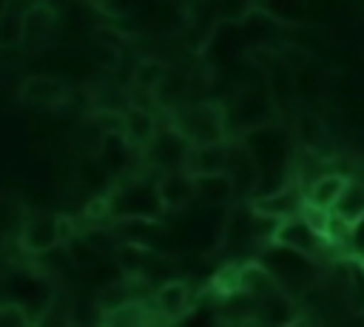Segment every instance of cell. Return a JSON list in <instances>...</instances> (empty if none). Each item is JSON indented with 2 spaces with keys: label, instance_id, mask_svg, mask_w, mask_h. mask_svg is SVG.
<instances>
[{
  "label": "cell",
  "instance_id": "obj_1",
  "mask_svg": "<svg viewBox=\"0 0 364 327\" xmlns=\"http://www.w3.org/2000/svg\"><path fill=\"white\" fill-rule=\"evenodd\" d=\"M173 128L191 142H219L225 139V108L219 102H188L173 111Z\"/></svg>",
  "mask_w": 364,
  "mask_h": 327
},
{
  "label": "cell",
  "instance_id": "obj_2",
  "mask_svg": "<svg viewBox=\"0 0 364 327\" xmlns=\"http://www.w3.org/2000/svg\"><path fill=\"white\" fill-rule=\"evenodd\" d=\"M276 245L293 250V253H301L307 259H324L336 242L330 236H324L313 222H307L304 216H293V219H284L276 225V233H273Z\"/></svg>",
  "mask_w": 364,
  "mask_h": 327
},
{
  "label": "cell",
  "instance_id": "obj_3",
  "mask_svg": "<svg viewBox=\"0 0 364 327\" xmlns=\"http://www.w3.org/2000/svg\"><path fill=\"white\" fill-rule=\"evenodd\" d=\"M307 208V193L304 188H299L296 182H287L270 193H262V196H253V210L262 216V219H276V222H284V219H293V216H301Z\"/></svg>",
  "mask_w": 364,
  "mask_h": 327
},
{
  "label": "cell",
  "instance_id": "obj_4",
  "mask_svg": "<svg viewBox=\"0 0 364 327\" xmlns=\"http://www.w3.org/2000/svg\"><path fill=\"white\" fill-rule=\"evenodd\" d=\"M20 245H23V250H28V253H46V250H54V247L65 245V239H63V225H60V213L26 219V225L20 227Z\"/></svg>",
  "mask_w": 364,
  "mask_h": 327
},
{
  "label": "cell",
  "instance_id": "obj_5",
  "mask_svg": "<svg viewBox=\"0 0 364 327\" xmlns=\"http://www.w3.org/2000/svg\"><path fill=\"white\" fill-rule=\"evenodd\" d=\"M233 165V148L219 139V142H205V145H191L188 156H185V171L199 176V173H219L228 171L230 173Z\"/></svg>",
  "mask_w": 364,
  "mask_h": 327
},
{
  "label": "cell",
  "instance_id": "obj_6",
  "mask_svg": "<svg viewBox=\"0 0 364 327\" xmlns=\"http://www.w3.org/2000/svg\"><path fill=\"white\" fill-rule=\"evenodd\" d=\"M156 196L162 202V208H171V210H179L185 208L193 196H196V182H193V173H188L185 168H173L171 173H165L156 185Z\"/></svg>",
  "mask_w": 364,
  "mask_h": 327
},
{
  "label": "cell",
  "instance_id": "obj_7",
  "mask_svg": "<svg viewBox=\"0 0 364 327\" xmlns=\"http://www.w3.org/2000/svg\"><path fill=\"white\" fill-rule=\"evenodd\" d=\"M20 100L26 105H34V108H57L65 100V85L57 77L37 74L20 85Z\"/></svg>",
  "mask_w": 364,
  "mask_h": 327
},
{
  "label": "cell",
  "instance_id": "obj_8",
  "mask_svg": "<svg viewBox=\"0 0 364 327\" xmlns=\"http://www.w3.org/2000/svg\"><path fill=\"white\" fill-rule=\"evenodd\" d=\"M154 136H156V122H154L151 108L128 105V108L122 111V131H119V139L128 142V145H134V148H148Z\"/></svg>",
  "mask_w": 364,
  "mask_h": 327
},
{
  "label": "cell",
  "instance_id": "obj_9",
  "mask_svg": "<svg viewBox=\"0 0 364 327\" xmlns=\"http://www.w3.org/2000/svg\"><path fill=\"white\" fill-rule=\"evenodd\" d=\"M154 304L162 318H182L193 304H191V287L185 282L168 279L154 290Z\"/></svg>",
  "mask_w": 364,
  "mask_h": 327
},
{
  "label": "cell",
  "instance_id": "obj_10",
  "mask_svg": "<svg viewBox=\"0 0 364 327\" xmlns=\"http://www.w3.org/2000/svg\"><path fill=\"white\" fill-rule=\"evenodd\" d=\"M347 179H350V176H344V173H338V171H327V173L316 176V179L304 188V193H307V205L333 210V205L338 202V196H341Z\"/></svg>",
  "mask_w": 364,
  "mask_h": 327
},
{
  "label": "cell",
  "instance_id": "obj_11",
  "mask_svg": "<svg viewBox=\"0 0 364 327\" xmlns=\"http://www.w3.org/2000/svg\"><path fill=\"white\" fill-rule=\"evenodd\" d=\"M333 213L338 219H344L347 225H355L361 216H364V182L358 179H347L338 202L333 205Z\"/></svg>",
  "mask_w": 364,
  "mask_h": 327
},
{
  "label": "cell",
  "instance_id": "obj_12",
  "mask_svg": "<svg viewBox=\"0 0 364 327\" xmlns=\"http://www.w3.org/2000/svg\"><path fill=\"white\" fill-rule=\"evenodd\" d=\"M196 182V196L208 199V202H228L233 196V176L228 171H219V173H199L193 176Z\"/></svg>",
  "mask_w": 364,
  "mask_h": 327
},
{
  "label": "cell",
  "instance_id": "obj_13",
  "mask_svg": "<svg viewBox=\"0 0 364 327\" xmlns=\"http://www.w3.org/2000/svg\"><path fill=\"white\" fill-rule=\"evenodd\" d=\"M168 74V65L156 57H145L139 60V65L134 68V91L139 94H154L156 97V88L162 82V77Z\"/></svg>",
  "mask_w": 364,
  "mask_h": 327
},
{
  "label": "cell",
  "instance_id": "obj_14",
  "mask_svg": "<svg viewBox=\"0 0 364 327\" xmlns=\"http://www.w3.org/2000/svg\"><path fill=\"white\" fill-rule=\"evenodd\" d=\"M57 23V11L48 3H34L23 14V40L26 37H46Z\"/></svg>",
  "mask_w": 364,
  "mask_h": 327
},
{
  "label": "cell",
  "instance_id": "obj_15",
  "mask_svg": "<svg viewBox=\"0 0 364 327\" xmlns=\"http://www.w3.org/2000/svg\"><path fill=\"white\" fill-rule=\"evenodd\" d=\"M324 136V125L316 119V117H301L299 119V139L304 148H316Z\"/></svg>",
  "mask_w": 364,
  "mask_h": 327
},
{
  "label": "cell",
  "instance_id": "obj_16",
  "mask_svg": "<svg viewBox=\"0 0 364 327\" xmlns=\"http://www.w3.org/2000/svg\"><path fill=\"white\" fill-rule=\"evenodd\" d=\"M350 247H353V253L358 256V259H364V216L350 227Z\"/></svg>",
  "mask_w": 364,
  "mask_h": 327
},
{
  "label": "cell",
  "instance_id": "obj_17",
  "mask_svg": "<svg viewBox=\"0 0 364 327\" xmlns=\"http://www.w3.org/2000/svg\"><path fill=\"white\" fill-rule=\"evenodd\" d=\"M82 3H91V6H102L105 0H82Z\"/></svg>",
  "mask_w": 364,
  "mask_h": 327
},
{
  "label": "cell",
  "instance_id": "obj_18",
  "mask_svg": "<svg viewBox=\"0 0 364 327\" xmlns=\"http://www.w3.org/2000/svg\"><path fill=\"white\" fill-rule=\"evenodd\" d=\"M358 270H361V276H364V259H358Z\"/></svg>",
  "mask_w": 364,
  "mask_h": 327
}]
</instances>
